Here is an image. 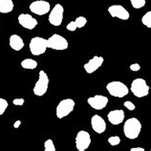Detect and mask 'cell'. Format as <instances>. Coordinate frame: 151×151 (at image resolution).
Here are the masks:
<instances>
[{
  "label": "cell",
  "mask_w": 151,
  "mask_h": 151,
  "mask_svg": "<svg viewBox=\"0 0 151 151\" xmlns=\"http://www.w3.org/2000/svg\"><path fill=\"white\" fill-rule=\"evenodd\" d=\"M142 131V124L136 118L128 119L124 125V133L126 138L130 140H135L139 137Z\"/></svg>",
  "instance_id": "6da1fadb"
},
{
  "label": "cell",
  "mask_w": 151,
  "mask_h": 151,
  "mask_svg": "<svg viewBox=\"0 0 151 151\" xmlns=\"http://www.w3.org/2000/svg\"><path fill=\"white\" fill-rule=\"evenodd\" d=\"M106 89L111 96L116 98H124L129 93V89L127 88V86L121 81H111L107 83Z\"/></svg>",
  "instance_id": "7a4b0ae2"
},
{
  "label": "cell",
  "mask_w": 151,
  "mask_h": 151,
  "mask_svg": "<svg viewBox=\"0 0 151 151\" xmlns=\"http://www.w3.org/2000/svg\"><path fill=\"white\" fill-rule=\"evenodd\" d=\"M149 86L144 78H136L131 83L130 90L137 98H144L149 93Z\"/></svg>",
  "instance_id": "3957f363"
},
{
  "label": "cell",
  "mask_w": 151,
  "mask_h": 151,
  "mask_svg": "<svg viewBox=\"0 0 151 151\" xmlns=\"http://www.w3.org/2000/svg\"><path fill=\"white\" fill-rule=\"evenodd\" d=\"M48 86H49V78L44 71L41 70L40 72H39V77H38L37 81L34 86L33 92L35 96L42 97V96H44L45 93L47 92V90H48Z\"/></svg>",
  "instance_id": "277c9868"
},
{
  "label": "cell",
  "mask_w": 151,
  "mask_h": 151,
  "mask_svg": "<svg viewBox=\"0 0 151 151\" xmlns=\"http://www.w3.org/2000/svg\"><path fill=\"white\" fill-rule=\"evenodd\" d=\"M30 51L32 55H43L47 50V39L40 37H33L30 41Z\"/></svg>",
  "instance_id": "5b68a950"
},
{
  "label": "cell",
  "mask_w": 151,
  "mask_h": 151,
  "mask_svg": "<svg viewBox=\"0 0 151 151\" xmlns=\"http://www.w3.org/2000/svg\"><path fill=\"white\" fill-rule=\"evenodd\" d=\"M75 105H76V103L72 99H65V100H62L57 106L55 115H57V117L58 119L65 118L66 116H68L71 112H73Z\"/></svg>",
  "instance_id": "8992f818"
},
{
  "label": "cell",
  "mask_w": 151,
  "mask_h": 151,
  "mask_svg": "<svg viewBox=\"0 0 151 151\" xmlns=\"http://www.w3.org/2000/svg\"><path fill=\"white\" fill-rule=\"evenodd\" d=\"M47 47L57 51L66 50L68 48V41L62 35L55 34L47 39Z\"/></svg>",
  "instance_id": "52a82bcc"
},
{
  "label": "cell",
  "mask_w": 151,
  "mask_h": 151,
  "mask_svg": "<svg viewBox=\"0 0 151 151\" xmlns=\"http://www.w3.org/2000/svg\"><path fill=\"white\" fill-rule=\"evenodd\" d=\"M63 14H64V8L62 7V5H60V4L55 5V7L52 9L49 14L48 20L50 22V24L55 27L60 26L63 20Z\"/></svg>",
  "instance_id": "ba28073f"
},
{
  "label": "cell",
  "mask_w": 151,
  "mask_h": 151,
  "mask_svg": "<svg viewBox=\"0 0 151 151\" xmlns=\"http://www.w3.org/2000/svg\"><path fill=\"white\" fill-rule=\"evenodd\" d=\"M29 9L33 14L37 15H45L50 12V3L45 0H37L30 4Z\"/></svg>",
  "instance_id": "9c48e42d"
},
{
  "label": "cell",
  "mask_w": 151,
  "mask_h": 151,
  "mask_svg": "<svg viewBox=\"0 0 151 151\" xmlns=\"http://www.w3.org/2000/svg\"><path fill=\"white\" fill-rule=\"evenodd\" d=\"M91 145L90 134L84 130H81L76 136V147L78 151H84Z\"/></svg>",
  "instance_id": "30bf717a"
},
{
  "label": "cell",
  "mask_w": 151,
  "mask_h": 151,
  "mask_svg": "<svg viewBox=\"0 0 151 151\" xmlns=\"http://www.w3.org/2000/svg\"><path fill=\"white\" fill-rule=\"evenodd\" d=\"M108 98L105 96H102V95H96L94 97L88 98L87 102L88 104L92 107V108L96 109V110H102L104 109L106 105L108 104Z\"/></svg>",
  "instance_id": "8fae6325"
},
{
  "label": "cell",
  "mask_w": 151,
  "mask_h": 151,
  "mask_svg": "<svg viewBox=\"0 0 151 151\" xmlns=\"http://www.w3.org/2000/svg\"><path fill=\"white\" fill-rule=\"evenodd\" d=\"M108 13L112 17H117L122 20L129 19V13L124 6L122 5H112L108 8Z\"/></svg>",
  "instance_id": "7c38bea8"
},
{
  "label": "cell",
  "mask_w": 151,
  "mask_h": 151,
  "mask_svg": "<svg viewBox=\"0 0 151 151\" xmlns=\"http://www.w3.org/2000/svg\"><path fill=\"white\" fill-rule=\"evenodd\" d=\"M103 61H104V58L102 57L95 55L93 58H91L88 62L83 65V68H84L87 74H93L103 64Z\"/></svg>",
  "instance_id": "4fadbf2b"
},
{
  "label": "cell",
  "mask_w": 151,
  "mask_h": 151,
  "mask_svg": "<svg viewBox=\"0 0 151 151\" xmlns=\"http://www.w3.org/2000/svg\"><path fill=\"white\" fill-rule=\"evenodd\" d=\"M18 22L23 28L33 30L37 25V20L29 14H21L18 17Z\"/></svg>",
  "instance_id": "5bb4252c"
},
{
  "label": "cell",
  "mask_w": 151,
  "mask_h": 151,
  "mask_svg": "<svg viewBox=\"0 0 151 151\" xmlns=\"http://www.w3.org/2000/svg\"><path fill=\"white\" fill-rule=\"evenodd\" d=\"M91 126L95 132L98 134H102L106 130V122L99 115H94L91 118Z\"/></svg>",
  "instance_id": "9a60e30c"
},
{
  "label": "cell",
  "mask_w": 151,
  "mask_h": 151,
  "mask_svg": "<svg viewBox=\"0 0 151 151\" xmlns=\"http://www.w3.org/2000/svg\"><path fill=\"white\" fill-rule=\"evenodd\" d=\"M124 117H125V114L124 112V110H121V109L112 110L107 115L108 121L110 122V124L113 125H119L120 124H122L124 120Z\"/></svg>",
  "instance_id": "2e32d148"
},
{
  "label": "cell",
  "mask_w": 151,
  "mask_h": 151,
  "mask_svg": "<svg viewBox=\"0 0 151 151\" xmlns=\"http://www.w3.org/2000/svg\"><path fill=\"white\" fill-rule=\"evenodd\" d=\"M10 47L14 51H20L24 47V41L18 35H12L9 38Z\"/></svg>",
  "instance_id": "e0dca14e"
},
{
  "label": "cell",
  "mask_w": 151,
  "mask_h": 151,
  "mask_svg": "<svg viewBox=\"0 0 151 151\" xmlns=\"http://www.w3.org/2000/svg\"><path fill=\"white\" fill-rule=\"evenodd\" d=\"M14 2L13 0H0V13L1 14H9L14 10Z\"/></svg>",
  "instance_id": "ac0fdd59"
},
{
  "label": "cell",
  "mask_w": 151,
  "mask_h": 151,
  "mask_svg": "<svg viewBox=\"0 0 151 151\" xmlns=\"http://www.w3.org/2000/svg\"><path fill=\"white\" fill-rule=\"evenodd\" d=\"M21 67L24 69L33 70V69H35L37 67V62L35 61V59L26 58V59H24V60L21 61Z\"/></svg>",
  "instance_id": "d6986e66"
},
{
  "label": "cell",
  "mask_w": 151,
  "mask_h": 151,
  "mask_svg": "<svg viewBox=\"0 0 151 151\" xmlns=\"http://www.w3.org/2000/svg\"><path fill=\"white\" fill-rule=\"evenodd\" d=\"M142 22L147 28H151V12H147L142 18Z\"/></svg>",
  "instance_id": "ffe728a7"
},
{
  "label": "cell",
  "mask_w": 151,
  "mask_h": 151,
  "mask_svg": "<svg viewBox=\"0 0 151 151\" xmlns=\"http://www.w3.org/2000/svg\"><path fill=\"white\" fill-rule=\"evenodd\" d=\"M131 5L134 9H141V8L145 6V0H130Z\"/></svg>",
  "instance_id": "44dd1931"
},
{
  "label": "cell",
  "mask_w": 151,
  "mask_h": 151,
  "mask_svg": "<svg viewBox=\"0 0 151 151\" xmlns=\"http://www.w3.org/2000/svg\"><path fill=\"white\" fill-rule=\"evenodd\" d=\"M44 150L45 151H55V146L52 139H48L44 142Z\"/></svg>",
  "instance_id": "7402d4cb"
},
{
  "label": "cell",
  "mask_w": 151,
  "mask_h": 151,
  "mask_svg": "<svg viewBox=\"0 0 151 151\" xmlns=\"http://www.w3.org/2000/svg\"><path fill=\"white\" fill-rule=\"evenodd\" d=\"M76 25H77V28L81 29V28H83L87 23V19L84 17H78L76 20H74Z\"/></svg>",
  "instance_id": "603a6c76"
},
{
  "label": "cell",
  "mask_w": 151,
  "mask_h": 151,
  "mask_svg": "<svg viewBox=\"0 0 151 151\" xmlns=\"http://www.w3.org/2000/svg\"><path fill=\"white\" fill-rule=\"evenodd\" d=\"M8 101L5 100V99H2L0 98V116H2V115L5 113L6 109L8 108Z\"/></svg>",
  "instance_id": "cb8c5ba5"
},
{
  "label": "cell",
  "mask_w": 151,
  "mask_h": 151,
  "mask_svg": "<svg viewBox=\"0 0 151 151\" xmlns=\"http://www.w3.org/2000/svg\"><path fill=\"white\" fill-rule=\"evenodd\" d=\"M108 142H109V145L116 146L121 144V139L119 136H112V137L108 138Z\"/></svg>",
  "instance_id": "d4e9b609"
},
{
  "label": "cell",
  "mask_w": 151,
  "mask_h": 151,
  "mask_svg": "<svg viewBox=\"0 0 151 151\" xmlns=\"http://www.w3.org/2000/svg\"><path fill=\"white\" fill-rule=\"evenodd\" d=\"M124 105L125 108H127V109L130 110V111H134L135 108H136V106H135L134 103H133V102H131L130 101H125V102L124 103Z\"/></svg>",
  "instance_id": "484cf974"
},
{
  "label": "cell",
  "mask_w": 151,
  "mask_h": 151,
  "mask_svg": "<svg viewBox=\"0 0 151 151\" xmlns=\"http://www.w3.org/2000/svg\"><path fill=\"white\" fill-rule=\"evenodd\" d=\"M66 29L68 30V31H70V32H75L76 30L78 29V28H77V25H76L75 21H71L70 23H68V24H67Z\"/></svg>",
  "instance_id": "4316f807"
},
{
  "label": "cell",
  "mask_w": 151,
  "mask_h": 151,
  "mask_svg": "<svg viewBox=\"0 0 151 151\" xmlns=\"http://www.w3.org/2000/svg\"><path fill=\"white\" fill-rule=\"evenodd\" d=\"M25 102V100L22 98H19V99H14V100L13 101V103L14 105H17V106H22L23 104H24Z\"/></svg>",
  "instance_id": "83f0119b"
},
{
  "label": "cell",
  "mask_w": 151,
  "mask_h": 151,
  "mask_svg": "<svg viewBox=\"0 0 151 151\" xmlns=\"http://www.w3.org/2000/svg\"><path fill=\"white\" fill-rule=\"evenodd\" d=\"M129 68H130L131 71H133V72H138V71L141 70V66H140L139 63H133V64L130 65Z\"/></svg>",
  "instance_id": "f1b7e54d"
},
{
  "label": "cell",
  "mask_w": 151,
  "mask_h": 151,
  "mask_svg": "<svg viewBox=\"0 0 151 151\" xmlns=\"http://www.w3.org/2000/svg\"><path fill=\"white\" fill-rule=\"evenodd\" d=\"M20 124H21V121H17V122H14V128H18V127L19 126H20Z\"/></svg>",
  "instance_id": "f546056e"
},
{
  "label": "cell",
  "mask_w": 151,
  "mask_h": 151,
  "mask_svg": "<svg viewBox=\"0 0 151 151\" xmlns=\"http://www.w3.org/2000/svg\"><path fill=\"white\" fill-rule=\"evenodd\" d=\"M130 151H145V148H142V147H133V148H131Z\"/></svg>",
  "instance_id": "4dcf8cb0"
}]
</instances>
